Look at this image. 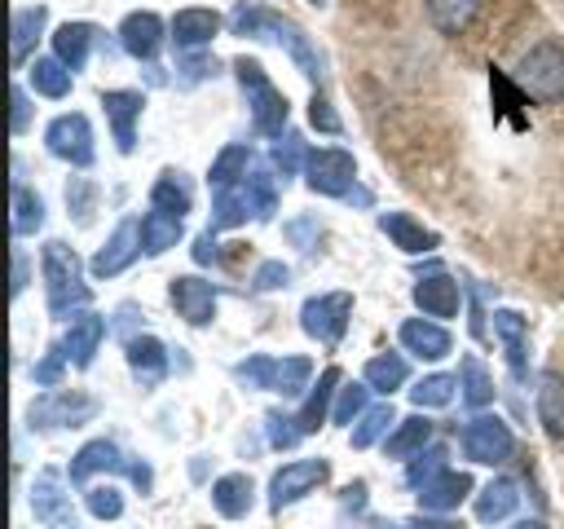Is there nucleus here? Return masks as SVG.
Wrapping results in <instances>:
<instances>
[{"instance_id": "1", "label": "nucleus", "mask_w": 564, "mask_h": 529, "mask_svg": "<svg viewBox=\"0 0 564 529\" xmlns=\"http://www.w3.org/2000/svg\"><path fill=\"white\" fill-rule=\"evenodd\" d=\"M229 26H234V35H256V40H273V44H282V48L291 53V62H295L308 79L322 84L326 62H322V53L313 48V40L304 35L300 22H291V18H282V13H273V9H260V4H251V9L238 4L234 18H229Z\"/></svg>"}, {"instance_id": "18", "label": "nucleus", "mask_w": 564, "mask_h": 529, "mask_svg": "<svg viewBox=\"0 0 564 529\" xmlns=\"http://www.w3.org/2000/svg\"><path fill=\"white\" fill-rule=\"evenodd\" d=\"M414 304H419V313L423 317H432V322H441V317H454L458 313V282L449 278V273H441V269H432L427 278H419L414 282Z\"/></svg>"}, {"instance_id": "42", "label": "nucleus", "mask_w": 564, "mask_h": 529, "mask_svg": "<svg viewBox=\"0 0 564 529\" xmlns=\"http://www.w3.org/2000/svg\"><path fill=\"white\" fill-rule=\"evenodd\" d=\"M454 388H458L454 375H423V379L410 388V401H414L419 410H436V406H449V401H454Z\"/></svg>"}, {"instance_id": "35", "label": "nucleus", "mask_w": 564, "mask_h": 529, "mask_svg": "<svg viewBox=\"0 0 564 529\" xmlns=\"http://www.w3.org/2000/svg\"><path fill=\"white\" fill-rule=\"evenodd\" d=\"M405 357L401 353H379V357H370L366 361V370H361V384H370V392H383V397H392L401 384H405Z\"/></svg>"}, {"instance_id": "21", "label": "nucleus", "mask_w": 564, "mask_h": 529, "mask_svg": "<svg viewBox=\"0 0 564 529\" xmlns=\"http://www.w3.org/2000/svg\"><path fill=\"white\" fill-rule=\"evenodd\" d=\"M397 335H401V348L414 353V357H423V361H441L454 348L449 331L441 322H432V317H405Z\"/></svg>"}, {"instance_id": "51", "label": "nucleus", "mask_w": 564, "mask_h": 529, "mask_svg": "<svg viewBox=\"0 0 564 529\" xmlns=\"http://www.w3.org/2000/svg\"><path fill=\"white\" fill-rule=\"evenodd\" d=\"M93 198H97V185H88L84 176H75V181L66 185V207L75 212L79 225H88V216H93Z\"/></svg>"}, {"instance_id": "49", "label": "nucleus", "mask_w": 564, "mask_h": 529, "mask_svg": "<svg viewBox=\"0 0 564 529\" xmlns=\"http://www.w3.org/2000/svg\"><path fill=\"white\" fill-rule=\"evenodd\" d=\"M84 503H88V511H93L97 520H115V516L123 511V494H119L115 485H88Z\"/></svg>"}, {"instance_id": "43", "label": "nucleus", "mask_w": 564, "mask_h": 529, "mask_svg": "<svg viewBox=\"0 0 564 529\" xmlns=\"http://www.w3.org/2000/svg\"><path fill=\"white\" fill-rule=\"evenodd\" d=\"M308 379H313V361H308V357H300V353L278 357V384H273V392L300 397V392L308 388Z\"/></svg>"}, {"instance_id": "38", "label": "nucleus", "mask_w": 564, "mask_h": 529, "mask_svg": "<svg viewBox=\"0 0 564 529\" xmlns=\"http://www.w3.org/2000/svg\"><path fill=\"white\" fill-rule=\"evenodd\" d=\"M70 75H75V71H66L57 57H35V62H31V88H35L40 97H53V101H62V97L70 93Z\"/></svg>"}, {"instance_id": "8", "label": "nucleus", "mask_w": 564, "mask_h": 529, "mask_svg": "<svg viewBox=\"0 0 564 529\" xmlns=\"http://www.w3.org/2000/svg\"><path fill=\"white\" fill-rule=\"evenodd\" d=\"M304 181H308L313 194L348 198V194H352V181H357V163H352L348 150L322 145V150H308V159H304Z\"/></svg>"}, {"instance_id": "50", "label": "nucleus", "mask_w": 564, "mask_h": 529, "mask_svg": "<svg viewBox=\"0 0 564 529\" xmlns=\"http://www.w3.org/2000/svg\"><path fill=\"white\" fill-rule=\"evenodd\" d=\"M66 361H70V357H66V348H62V344H53V348L31 366V379H35L40 388H57V379H62Z\"/></svg>"}, {"instance_id": "25", "label": "nucleus", "mask_w": 564, "mask_h": 529, "mask_svg": "<svg viewBox=\"0 0 564 529\" xmlns=\"http://www.w3.org/2000/svg\"><path fill=\"white\" fill-rule=\"evenodd\" d=\"M494 335L507 348V366L516 379H524V353H529V317H520L516 309H494Z\"/></svg>"}, {"instance_id": "37", "label": "nucleus", "mask_w": 564, "mask_h": 529, "mask_svg": "<svg viewBox=\"0 0 564 529\" xmlns=\"http://www.w3.org/2000/svg\"><path fill=\"white\" fill-rule=\"evenodd\" d=\"M476 13H480V0H427V18L445 35H463Z\"/></svg>"}, {"instance_id": "27", "label": "nucleus", "mask_w": 564, "mask_h": 529, "mask_svg": "<svg viewBox=\"0 0 564 529\" xmlns=\"http://www.w3.org/2000/svg\"><path fill=\"white\" fill-rule=\"evenodd\" d=\"M44 22H48V9L44 4H26V9H13V26H9V62L13 66H22L26 57H31V48H35V40H40V31H44Z\"/></svg>"}, {"instance_id": "57", "label": "nucleus", "mask_w": 564, "mask_h": 529, "mask_svg": "<svg viewBox=\"0 0 564 529\" xmlns=\"http://www.w3.org/2000/svg\"><path fill=\"white\" fill-rule=\"evenodd\" d=\"M405 529H463V520H454V516H436V511H419V516L405 520Z\"/></svg>"}, {"instance_id": "5", "label": "nucleus", "mask_w": 564, "mask_h": 529, "mask_svg": "<svg viewBox=\"0 0 564 529\" xmlns=\"http://www.w3.org/2000/svg\"><path fill=\"white\" fill-rule=\"evenodd\" d=\"M97 472H123V476H132V485H141V494H150V489H154V472H150L145 463H128V454H123L115 441H106V436H97V441L79 445V454H75V458H70V467H66V476H70L75 485L93 481Z\"/></svg>"}, {"instance_id": "34", "label": "nucleus", "mask_w": 564, "mask_h": 529, "mask_svg": "<svg viewBox=\"0 0 564 529\" xmlns=\"http://www.w3.org/2000/svg\"><path fill=\"white\" fill-rule=\"evenodd\" d=\"M251 172V150L247 145H225L216 159H212V172H207V185H212V194H220V190H229V185H238L242 176Z\"/></svg>"}, {"instance_id": "3", "label": "nucleus", "mask_w": 564, "mask_h": 529, "mask_svg": "<svg viewBox=\"0 0 564 529\" xmlns=\"http://www.w3.org/2000/svg\"><path fill=\"white\" fill-rule=\"evenodd\" d=\"M516 84L520 93H529L533 101L551 106L564 97V44L560 40H542L533 44L520 62H516Z\"/></svg>"}, {"instance_id": "56", "label": "nucleus", "mask_w": 564, "mask_h": 529, "mask_svg": "<svg viewBox=\"0 0 564 529\" xmlns=\"http://www.w3.org/2000/svg\"><path fill=\"white\" fill-rule=\"evenodd\" d=\"M9 106H13V119H9V132H13V137H22V132H26V123H31V101H26V93H22L18 84L9 88Z\"/></svg>"}, {"instance_id": "13", "label": "nucleus", "mask_w": 564, "mask_h": 529, "mask_svg": "<svg viewBox=\"0 0 564 529\" xmlns=\"http://www.w3.org/2000/svg\"><path fill=\"white\" fill-rule=\"evenodd\" d=\"M167 300L176 309V317H185L189 326H207L216 317V287L198 273H181L167 282Z\"/></svg>"}, {"instance_id": "40", "label": "nucleus", "mask_w": 564, "mask_h": 529, "mask_svg": "<svg viewBox=\"0 0 564 529\" xmlns=\"http://www.w3.org/2000/svg\"><path fill=\"white\" fill-rule=\"evenodd\" d=\"M40 225H44V198L18 181L13 185V238H31Z\"/></svg>"}, {"instance_id": "11", "label": "nucleus", "mask_w": 564, "mask_h": 529, "mask_svg": "<svg viewBox=\"0 0 564 529\" xmlns=\"http://www.w3.org/2000/svg\"><path fill=\"white\" fill-rule=\"evenodd\" d=\"M44 145H48V154L53 159H62V163H70V168H88L93 163V123H88V115H79V110H70V115H57L48 128H44Z\"/></svg>"}, {"instance_id": "14", "label": "nucleus", "mask_w": 564, "mask_h": 529, "mask_svg": "<svg viewBox=\"0 0 564 529\" xmlns=\"http://www.w3.org/2000/svg\"><path fill=\"white\" fill-rule=\"evenodd\" d=\"M145 247H141V220H119L115 225V234L106 238V247L93 256V278H115V273H123L137 256H141Z\"/></svg>"}, {"instance_id": "52", "label": "nucleus", "mask_w": 564, "mask_h": 529, "mask_svg": "<svg viewBox=\"0 0 564 529\" xmlns=\"http://www.w3.org/2000/svg\"><path fill=\"white\" fill-rule=\"evenodd\" d=\"M286 282H291V269H286L282 260H264V264L256 269V278H251L256 291H278V287H286Z\"/></svg>"}, {"instance_id": "31", "label": "nucleus", "mask_w": 564, "mask_h": 529, "mask_svg": "<svg viewBox=\"0 0 564 529\" xmlns=\"http://www.w3.org/2000/svg\"><path fill=\"white\" fill-rule=\"evenodd\" d=\"M150 207L154 212H167V216H181L185 220V212L194 207V194H189V181L181 176V172H159V181L150 185Z\"/></svg>"}, {"instance_id": "62", "label": "nucleus", "mask_w": 564, "mask_h": 529, "mask_svg": "<svg viewBox=\"0 0 564 529\" xmlns=\"http://www.w3.org/2000/svg\"><path fill=\"white\" fill-rule=\"evenodd\" d=\"M370 529H401V525H392V520H375Z\"/></svg>"}, {"instance_id": "32", "label": "nucleus", "mask_w": 564, "mask_h": 529, "mask_svg": "<svg viewBox=\"0 0 564 529\" xmlns=\"http://www.w3.org/2000/svg\"><path fill=\"white\" fill-rule=\"evenodd\" d=\"M538 419L551 436H564V375L555 370L538 375Z\"/></svg>"}, {"instance_id": "2", "label": "nucleus", "mask_w": 564, "mask_h": 529, "mask_svg": "<svg viewBox=\"0 0 564 529\" xmlns=\"http://www.w3.org/2000/svg\"><path fill=\"white\" fill-rule=\"evenodd\" d=\"M40 264H44V291H48V313L53 317H70L75 309H84L93 300L75 247H66L62 238H48L40 247Z\"/></svg>"}, {"instance_id": "30", "label": "nucleus", "mask_w": 564, "mask_h": 529, "mask_svg": "<svg viewBox=\"0 0 564 529\" xmlns=\"http://www.w3.org/2000/svg\"><path fill=\"white\" fill-rule=\"evenodd\" d=\"M88 48H93V22H62L53 31V57L66 71H79L88 62Z\"/></svg>"}, {"instance_id": "53", "label": "nucleus", "mask_w": 564, "mask_h": 529, "mask_svg": "<svg viewBox=\"0 0 564 529\" xmlns=\"http://www.w3.org/2000/svg\"><path fill=\"white\" fill-rule=\"evenodd\" d=\"M176 71H181L185 84H198V79H207V75L216 71V62H212L207 53H185V57L176 62Z\"/></svg>"}, {"instance_id": "33", "label": "nucleus", "mask_w": 564, "mask_h": 529, "mask_svg": "<svg viewBox=\"0 0 564 529\" xmlns=\"http://www.w3.org/2000/svg\"><path fill=\"white\" fill-rule=\"evenodd\" d=\"M181 234H185L181 216H167V212H154V207L141 216V247H145V256H163L167 247L181 242Z\"/></svg>"}, {"instance_id": "22", "label": "nucleus", "mask_w": 564, "mask_h": 529, "mask_svg": "<svg viewBox=\"0 0 564 529\" xmlns=\"http://www.w3.org/2000/svg\"><path fill=\"white\" fill-rule=\"evenodd\" d=\"M379 229L392 238V247H401L405 256H423V251H436V234L423 229L410 212H379Z\"/></svg>"}, {"instance_id": "19", "label": "nucleus", "mask_w": 564, "mask_h": 529, "mask_svg": "<svg viewBox=\"0 0 564 529\" xmlns=\"http://www.w3.org/2000/svg\"><path fill=\"white\" fill-rule=\"evenodd\" d=\"M101 339H106V317H101V313H93V309H84V313H75V317H70L62 348H66L70 366H79V370H84V366H93V357H97Z\"/></svg>"}, {"instance_id": "15", "label": "nucleus", "mask_w": 564, "mask_h": 529, "mask_svg": "<svg viewBox=\"0 0 564 529\" xmlns=\"http://www.w3.org/2000/svg\"><path fill=\"white\" fill-rule=\"evenodd\" d=\"M101 106H106L115 145H119L123 154H132V145H137V119H141L145 97H141L137 88H106V93H101Z\"/></svg>"}, {"instance_id": "58", "label": "nucleus", "mask_w": 564, "mask_h": 529, "mask_svg": "<svg viewBox=\"0 0 564 529\" xmlns=\"http://www.w3.org/2000/svg\"><path fill=\"white\" fill-rule=\"evenodd\" d=\"M194 260H198V264H212V260H216V238H212V229L194 238Z\"/></svg>"}, {"instance_id": "59", "label": "nucleus", "mask_w": 564, "mask_h": 529, "mask_svg": "<svg viewBox=\"0 0 564 529\" xmlns=\"http://www.w3.org/2000/svg\"><path fill=\"white\" fill-rule=\"evenodd\" d=\"M22 287H26V256L13 247V295H22Z\"/></svg>"}, {"instance_id": "23", "label": "nucleus", "mask_w": 564, "mask_h": 529, "mask_svg": "<svg viewBox=\"0 0 564 529\" xmlns=\"http://www.w3.org/2000/svg\"><path fill=\"white\" fill-rule=\"evenodd\" d=\"M339 384H344L339 366H326V370L317 375V384H308V397H304V406L295 410V423H300V432H304V436L322 428V419L330 414V397L339 392Z\"/></svg>"}, {"instance_id": "36", "label": "nucleus", "mask_w": 564, "mask_h": 529, "mask_svg": "<svg viewBox=\"0 0 564 529\" xmlns=\"http://www.w3.org/2000/svg\"><path fill=\"white\" fill-rule=\"evenodd\" d=\"M458 388H463V401L471 406V410H485L489 401H494V375L485 370V361L480 357H463V366H458Z\"/></svg>"}, {"instance_id": "41", "label": "nucleus", "mask_w": 564, "mask_h": 529, "mask_svg": "<svg viewBox=\"0 0 564 529\" xmlns=\"http://www.w3.org/2000/svg\"><path fill=\"white\" fill-rule=\"evenodd\" d=\"M401 419L392 414V406L383 401V406H370L361 419H357V428H352V450H366V445H375L379 436H388V428H397Z\"/></svg>"}, {"instance_id": "54", "label": "nucleus", "mask_w": 564, "mask_h": 529, "mask_svg": "<svg viewBox=\"0 0 564 529\" xmlns=\"http://www.w3.org/2000/svg\"><path fill=\"white\" fill-rule=\"evenodd\" d=\"M308 123L322 128V132H339V115L330 110V101L322 93H313V101H308Z\"/></svg>"}, {"instance_id": "24", "label": "nucleus", "mask_w": 564, "mask_h": 529, "mask_svg": "<svg viewBox=\"0 0 564 529\" xmlns=\"http://www.w3.org/2000/svg\"><path fill=\"white\" fill-rule=\"evenodd\" d=\"M476 485H471V476L467 472H454V467H445L436 481H427L423 489H419V507L423 511H436V516H445V511H454L467 494H471Z\"/></svg>"}, {"instance_id": "12", "label": "nucleus", "mask_w": 564, "mask_h": 529, "mask_svg": "<svg viewBox=\"0 0 564 529\" xmlns=\"http://www.w3.org/2000/svg\"><path fill=\"white\" fill-rule=\"evenodd\" d=\"M326 476H330V463H326V458H291V463H282V467L273 472V481H269V507L282 511V507L300 503V498L313 494Z\"/></svg>"}, {"instance_id": "60", "label": "nucleus", "mask_w": 564, "mask_h": 529, "mask_svg": "<svg viewBox=\"0 0 564 529\" xmlns=\"http://www.w3.org/2000/svg\"><path fill=\"white\" fill-rule=\"evenodd\" d=\"M361 503H366V485L357 481V485H348V489H344V507H352V511H357Z\"/></svg>"}, {"instance_id": "44", "label": "nucleus", "mask_w": 564, "mask_h": 529, "mask_svg": "<svg viewBox=\"0 0 564 529\" xmlns=\"http://www.w3.org/2000/svg\"><path fill=\"white\" fill-rule=\"evenodd\" d=\"M234 379L247 384V388H264V392H273V384H278V357L256 353V357H247V361L234 366Z\"/></svg>"}, {"instance_id": "29", "label": "nucleus", "mask_w": 564, "mask_h": 529, "mask_svg": "<svg viewBox=\"0 0 564 529\" xmlns=\"http://www.w3.org/2000/svg\"><path fill=\"white\" fill-rule=\"evenodd\" d=\"M516 503H520V485H516L511 476H494V481L476 494V520L498 525V520H507V516L516 511Z\"/></svg>"}, {"instance_id": "6", "label": "nucleus", "mask_w": 564, "mask_h": 529, "mask_svg": "<svg viewBox=\"0 0 564 529\" xmlns=\"http://www.w3.org/2000/svg\"><path fill=\"white\" fill-rule=\"evenodd\" d=\"M97 397L88 392H75V388H44L31 406H26V419L31 428L48 432V428H84L88 419H97Z\"/></svg>"}, {"instance_id": "55", "label": "nucleus", "mask_w": 564, "mask_h": 529, "mask_svg": "<svg viewBox=\"0 0 564 529\" xmlns=\"http://www.w3.org/2000/svg\"><path fill=\"white\" fill-rule=\"evenodd\" d=\"M317 234H322V225H317V216H300V220H286V238H291V242H295L300 251H308Z\"/></svg>"}, {"instance_id": "47", "label": "nucleus", "mask_w": 564, "mask_h": 529, "mask_svg": "<svg viewBox=\"0 0 564 529\" xmlns=\"http://www.w3.org/2000/svg\"><path fill=\"white\" fill-rule=\"evenodd\" d=\"M366 397H370V384H344V388H339V401H335V410H330V419H335V423H357V419L370 410Z\"/></svg>"}, {"instance_id": "20", "label": "nucleus", "mask_w": 564, "mask_h": 529, "mask_svg": "<svg viewBox=\"0 0 564 529\" xmlns=\"http://www.w3.org/2000/svg\"><path fill=\"white\" fill-rule=\"evenodd\" d=\"M119 44H123V53H132L137 62H150V57L159 53V44H163V18L150 13V9L128 13V18L119 22Z\"/></svg>"}, {"instance_id": "17", "label": "nucleus", "mask_w": 564, "mask_h": 529, "mask_svg": "<svg viewBox=\"0 0 564 529\" xmlns=\"http://www.w3.org/2000/svg\"><path fill=\"white\" fill-rule=\"evenodd\" d=\"M123 357H128V370L141 388H159L163 375H167V348L163 339L154 335H128L123 339Z\"/></svg>"}, {"instance_id": "48", "label": "nucleus", "mask_w": 564, "mask_h": 529, "mask_svg": "<svg viewBox=\"0 0 564 529\" xmlns=\"http://www.w3.org/2000/svg\"><path fill=\"white\" fill-rule=\"evenodd\" d=\"M264 432H269V445H273V450H291V445L304 436L300 423H295V414H278V410L264 414Z\"/></svg>"}, {"instance_id": "4", "label": "nucleus", "mask_w": 564, "mask_h": 529, "mask_svg": "<svg viewBox=\"0 0 564 529\" xmlns=\"http://www.w3.org/2000/svg\"><path fill=\"white\" fill-rule=\"evenodd\" d=\"M234 71H238V84L247 88V106H251L256 132L282 137V128H286V97H282V88H273V79L264 75V66L256 57H238Z\"/></svg>"}, {"instance_id": "63", "label": "nucleus", "mask_w": 564, "mask_h": 529, "mask_svg": "<svg viewBox=\"0 0 564 529\" xmlns=\"http://www.w3.org/2000/svg\"><path fill=\"white\" fill-rule=\"evenodd\" d=\"M313 4H326V0H313Z\"/></svg>"}, {"instance_id": "61", "label": "nucleus", "mask_w": 564, "mask_h": 529, "mask_svg": "<svg viewBox=\"0 0 564 529\" xmlns=\"http://www.w3.org/2000/svg\"><path fill=\"white\" fill-rule=\"evenodd\" d=\"M516 529H546L542 520H516Z\"/></svg>"}, {"instance_id": "10", "label": "nucleus", "mask_w": 564, "mask_h": 529, "mask_svg": "<svg viewBox=\"0 0 564 529\" xmlns=\"http://www.w3.org/2000/svg\"><path fill=\"white\" fill-rule=\"evenodd\" d=\"M31 511L44 529H79L70 494H66V476L57 467H40L31 481Z\"/></svg>"}, {"instance_id": "26", "label": "nucleus", "mask_w": 564, "mask_h": 529, "mask_svg": "<svg viewBox=\"0 0 564 529\" xmlns=\"http://www.w3.org/2000/svg\"><path fill=\"white\" fill-rule=\"evenodd\" d=\"M251 503H256V485H251L247 472H229V476H220V481L212 485V507H216L225 520L247 516Z\"/></svg>"}, {"instance_id": "28", "label": "nucleus", "mask_w": 564, "mask_h": 529, "mask_svg": "<svg viewBox=\"0 0 564 529\" xmlns=\"http://www.w3.org/2000/svg\"><path fill=\"white\" fill-rule=\"evenodd\" d=\"M427 441H432V419H427V414H410V419H401V423L388 432L383 454H388V458H419Z\"/></svg>"}, {"instance_id": "9", "label": "nucleus", "mask_w": 564, "mask_h": 529, "mask_svg": "<svg viewBox=\"0 0 564 529\" xmlns=\"http://www.w3.org/2000/svg\"><path fill=\"white\" fill-rule=\"evenodd\" d=\"M458 441H463V454L471 463H485V467H498V463H507L516 454V436H511V428L498 414L467 419L463 432H458Z\"/></svg>"}, {"instance_id": "46", "label": "nucleus", "mask_w": 564, "mask_h": 529, "mask_svg": "<svg viewBox=\"0 0 564 529\" xmlns=\"http://www.w3.org/2000/svg\"><path fill=\"white\" fill-rule=\"evenodd\" d=\"M445 458H449V450H445V445H427V450L419 454V463H410V472H405V485H410V489H423L427 481H436V476L449 467Z\"/></svg>"}, {"instance_id": "16", "label": "nucleus", "mask_w": 564, "mask_h": 529, "mask_svg": "<svg viewBox=\"0 0 564 529\" xmlns=\"http://www.w3.org/2000/svg\"><path fill=\"white\" fill-rule=\"evenodd\" d=\"M167 31H172V44L181 53H198V48H207L220 35V13L216 9H203V4H189V9H176V18H172Z\"/></svg>"}, {"instance_id": "7", "label": "nucleus", "mask_w": 564, "mask_h": 529, "mask_svg": "<svg viewBox=\"0 0 564 529\" xmlns=\"http://www.w3.org/2000/svg\"><path fill=\"white\" fill-rule=\"evenodd\" d=\"M348 317H352V295L348 291H326V295H308L300 304V326L304 335H313L317 344L335 348L348 331Z\"/></svg>"}, {"instance_id": "39", "label": "nucleus", "mask_w": 564, "mask_h": 529, "mask_svg": "<svg viewBox=\"0 0 564 529\" xmlns=\"http://www.w3.org/2000/svg\"><path fill=\"white\" fill-rule=\"evenodd\" d=\"M242 185H247L251 216H256V220H269V216L278 212V176L264 172V168H251V172L242 176Z\"/></svg>"}, {"instance_id": "45", "label": "nucleus", "mask_w": 564, "mask_h": 529, "mask_svg": "<svg viewBox=\"0 0 564 529\" xmlns=\"http://www.w3.org/2000/svg\"><path fill=\"white\" fill-rule=\"evenodd\" d=\"M300 159H308V150L300 145L295 132H282V137L273 141V150H269V163H273V172H278L282 181H291V176L300 172Z\"/></svg>"}]
</instances>
